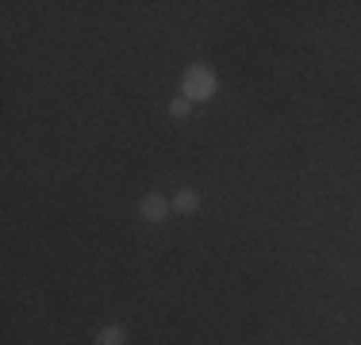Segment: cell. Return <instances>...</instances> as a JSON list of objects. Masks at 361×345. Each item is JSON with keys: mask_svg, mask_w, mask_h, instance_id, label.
I'll return each mask as SVG.
<instances>
[{"mask_svg": "<svg viewBox=\"0 0 361 345\" xmlns=\"http://www.w3.org/2000/svg\"><path fill=\"white\" fill-rule=\"evenodd\" d=\"M166 211H169V203L162 200V196H147V200L138 203V215H142L147 222H162L166 219Z\"/></svg>", "mask_w": 361, "mask_h": 345, "instance_id": "7a4b0ae2", "label": "cell"}, {"mask_svg": "<svg viewBox=\"0 0 361 345\" xmlns=\"http://www.w3.org/2000/svg\"><path fill=\"white\" fill-rule=\"evenodd\" d=\"M127 342V334L119 330V326H108V330H100V337H97V345H123Z\"/></svg>", "mask_w": 361, "mask_h": 345, "instance_id": "277c9868", "label": "cell"}, {"mask_svg": "<svg viewBox=\"0 0 361 345\" xmlns=\"http://www.w3.org/2000/svg\"><path fill=\"white\" fill-rule=\"evenodd\" d=\"M169 115H173V119H185V115H188V100H185V96L169 104Z\"/></svg>", "mask_w": 361, "mask_h": 345, "instance_id": "5b68a950", "label": "cell"}, {"mask_svg": "<svg viewBox=\"0 0 361 345\" xmlns=\"http://www.w3.org/2000/svg\"><path fill=\"white\" fill-rule=\"evenodd\" d=\"M173 207H177V211H181V215H192V211H196V207H200V200H196V192H188V188H185V192H177V200H173Z\"/></svg>", "mask_w": 361, "mask_h": 345, "instance_id": "3957f363", "label": "cell"}, {"mask_svg": "<svg viewBox=\"0 0 361 345\" xmlns=\"http://www.w3.org/2000/svg\"><path fill=\"white\" fill-rule=\"evenodd\" d=\"M215 92V73L208 66H192L185 73V100H208Z\"/></svg>", "mask_w": 361, "mask_h": 345, "instance_id": "6da1fadb", "label": "cell"}]
</instances>
